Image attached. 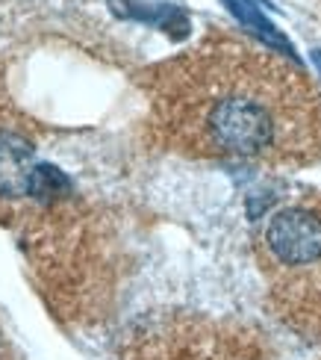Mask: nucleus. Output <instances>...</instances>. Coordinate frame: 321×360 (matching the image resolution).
<instances>
[{
  "mask_svg": "<svg viewBox=\"0 0 321 360\" xmlns=\"http://www.w3.org/2000/svg\"><path fill=\"white\" fill-rule=\"evenodd\" d=\"M148 127L171 154L271 169L321 162V92L310 74L212 30L139 74Z\"/></svg>",
  "mask_w": 321,
  "mask_h": 360,
  "instance_id": "f257e3e1",
  "label": "nucleus"
},
{
  "mask_svg": "<svg viewBox=\"0 0 321 360\" xmlns=\"http://www.w3.org/2000/svg\"><path fill=\"white\" fill-rule=\"evenodd\" d=\"M0 221L21 231L39 275L98 251L112 236L110 221L89 210L74 180L53 162L39 160L36 124L15 107L0 80Z\"/></svg>",
  "mask_w": 321,
  "mask_h": 360,
  "instance_id": "f03ea898",
  "label": "nucleus"
},
{
  "mask_svg": "<svg viewBox=\"0 0 321 360\" xmlns=\"http://www.w3.org/2000/svg\"><path fill=\"white\" fill-rule=\"evenodd\" d=\"M266 302L289 331L321 340V189H298L254 231Z\"/></svg>",
  "mask_w": 321,
  "mask_h": 360,
  "instance_id": "7ed1b4c3",
  "label": "nucleus"
},
{
  "mask_svg": "<svg viewBox=\"0 0 321 360\" xmlns=\"http://www.w3.org/2000/svg\"><path fill=\"white\" fill-rule=\"evenodd\" d=\"M112 360H274L256 328L201 310H159L139 319Z\"/></svg>",
  "mask_w": 321,
  "mask_h": 360,
  "instance_id": "20e7f679",
  "label": "nucleus"
},
{
  "mask_svg": "<svg viewBox=\"0 0 321 360\" xmlns=\"http://www.w3.org/2000/svg\"><path fill=\"white\" fill-rule=\"evenodd\" d=\"M110 6L124 15V18H136L145 24H154L165 33H171L174 39L189 36V18L177 6L168 4H145V0H110Z\"/></svg>",
  "mask_w": 321,
  "mask_h": 360,
  "instance_id": "39448f33",
  "label": "nucleus"
},
{
  "mask_svg": "<svg viewBox=\"0 0 321 360\" xmlns=\"http://www.w3.org/2000/svg\"><path fill=\"white\" fill-rule=\"evenodd\" d=\"M227 6L233 9V15H236V18H239L244 27L254 30L259 39H266V41H268V48H277V51H286V53H295V51H292V44H289V41L277 33V27L268 24V21L263 18V12H259V9L251 4V0H227Z\"/></svg>",
  "mask_w": 321,
  "mask_h": 360,
  "instance_id": "423d86ee",
  "label": "nucleus"
},
{
  "mask_svg": "<svg viewBox=\"0 0 321 360\" xmlns=\"http://www.w3.org/2000/svg\"><path fill=\"white\" fill-rule=\"evenodd\" d=\"M318 4H321V0H318Z\"/></svg>",
  "mask_w": 321,
  "mask_h": 360,
  "instance_id": "0eeeda50",
  "label": "nucleus"
}]
</instances>
